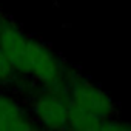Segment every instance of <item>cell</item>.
<instances>
[{
	"label": "cell",
	"mask_w": 131,
	"mask_h": 131,
	"mask_svg": "<svg viewBox=\"0 0 131 131\" xmlns=\"http://www.w3.org/2000/svg\"><path fill=\"white\" fill-rule=\"evenodd\" d=\"M0 48L9 59L16 73L48 85L60 80L62 67L56 54L43 43L23 34L3 17H0Z\"/></svg>",
	"instance_id": "1"
},
{
	"label": "cell",
	"mask_w": 131,
	"mask_h": 131,
	"mask_svg": "<svg viewBox=\"0 0 131 131\" xmlns=\"http://www.w3.org/2000/svg\"><path fill=\"white\" fill-rule=\"evenodd\" d=\"M70 102L102 119L113 117L116 113V105L111 100V97L94 83L82 79L73 83Z\"/></svg>",
	"instance_id": "2"
},
{
	"label": "cell",
	"mask_w": 131,
	"mask_h": 131,
	"mask_svg": "<svg viewBox=\"0 0 131 131\" xmlns=\"http://www.w3.org/2000/svg\"><path fill=\"white\" fill-rule=\"evenodd\" d=\"M36 120L40 122L45 128L51 129H65L68 128V111L70 100L57 93H46L36 99L34 105Z\"/></svg>",
	"instance_id": "3"
},
{
	"label": "cell",
	"mask_w": 131,
	"mask_h": 131,
	"mask_svg": "<svg viewBox=\"0 0 131 131\" xmlns=\"http://www.w3.org/2000/svg\"><path fill=\"white\" fill-rule=\"evenodd\" d=\"M34 128L23 108L11 97L0 94V131H23Z\"/></svg>",
	"instance_id": "4"
},
{
	"label": "cell",
	"mask_w": 131,
	"mask_h": 131,
	"mask_svg": "<svg viewBox=\"0 0 131 131\" xmlns=\"http://www.w3.org/2000/svg\"><path fill=\"white\" fill-rule=\"evenodd\" d=\"M105 119L74 105L70 102V111H68V128L79 129V131H96L102 128Z\"/></svg>",
	"instance_id": "5"
},
{
	"label": "cell",
	"mask_w": 131,
	"mask_h": 131,
	"mask_svg": "<svg viewBox=\"0 0 131 131\" xmlns=\"http://www.w3.org/2000/svg\"><path fill=\"white\" fill-rule=\"evenodd\" d=\"M14 67L11 65L9 59L6 57V54L3 52V49L0 48V85L3 83H9L14 77Z\"/></svg>",
	"instance_id": "6"
}]
</instances>
